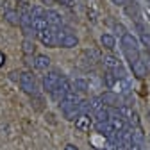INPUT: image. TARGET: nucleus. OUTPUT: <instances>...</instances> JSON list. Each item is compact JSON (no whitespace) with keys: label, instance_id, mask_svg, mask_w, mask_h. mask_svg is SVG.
Wrapping results in <instances>:
<instances>
[{"label":"nucleus","instance_id":"obj_1","mask_svg":"<svg viewBox=\"0 0 150 150\" xmlns=\"http://www.w3.org/2000/svg\"><path fill=\"white\" fill-rule=\"evenodd\" d=\"M122 48H123V54H125V57L127 61L132 64L136 63L141 55H139V47H138V40L132 36V34H123L122 36Z\"/></svg>","mask_w":150,"mask_h":150},{"label":"nucleus","instance_id":"obj_2","mask_svg":"<svg viewBox=\"0 0 150 150\" xmlns=\"http://www.w3.org/2000/svg\"><path fill=\"white\" fill-rule=\"evenodd\" d=\"M55 36H57L59 47H63V48H73V47L79 45V38L75 36L70 29H66V30H55Z\"/></svg>","mask_w":150,"mask_h":150},{"label":"nucleus","instance_id":"obj_3","mask_svg":"<svg viewBox=\"0 0 150 150\" xmlns=\"http://www.w3.org/2000/svg\"><path fill=\"white\" fill-rule=\"evenodd\" d=\"M38 38H40V41L45 45V47H50V48H55L59 43H57V36H55V30H52L50 27L47 30H41L38 32Z\"/></svg>","mask_w":150,"mask_h":150},{"label":"nucleus","instance_id":"obj_4","mask_svg":"<svg viewBox=\"0 0 150 150\" xmlns=\"http://www.w3.org/2000/svg\"><path fill=\"white\" fill-rule=\"evenodd\" d=\"M20 86H22V89H23L25 93L34 95V93H36V82H34L32 73H29V71L20 73Z\"/></svg>","mask_w":150,"mask_h":150},{"label":"nucleus","instance_id":"obj_5","mask_svg":"<svg viewBox=\"0 0 150 150\" xmlns=\"http://www.w3.org/2000/svg\"><path fill=\"white\" fill-rule=\"evenodd\" d=\"M61 79H63V77H61L57 71H48V73L45 75V79H43V86H45V89H47L48 93H52L55 88L59 86Z\"/></svg>","mask_w":150,"mask_h":150},{"label":"nucleus","instance_id":"obj_6","mask_svg":"<svg viewBox=\"0 0 150 150\" xmlns=\"http://www.w3.org/2000/svg\"><path fill=\"white\" fill-rule=\"evenodd\" d=\"M45 18H47V22H48L50 27L59 29L63 25V16L55 11V9H45Z\"/></svg>","mask_w":150,"mask_h":150},{"label":"nucleus","instance_id":"obj_7","mask_svg":"<svg viewBox=\"0 0 150 150\" xmlns=\"http://www.w3.org/2000/svg\"><path fill=\"white\" fill-rule=\"evenodd\" d=\"M130 68H132V75H134V77H138V79H145L146 75H148V70H146L145 61H143L141 57H139L136 63L130 64Z\"/></svg>","mask_w":150,"mask_h":150},{"label":"nucleus","instance_id":"obj_8","mask_svg":"<svg viewBox=\"0 0 150 150\" xmlns=\"http://www.w3.org/2000/svg\"><path fill=\"white\" fill-rule=\"evenodd\" d=\"M4 20L9 25L18 27V25H20V11H18V9H6L4 11Z\"/></svg>","mask_w":150,"mask_h":150},{"label":"nucleus","instance_id":"obj_9","mask_svg":"<svg viewBox=\"0 0 150 150\" xmlns=\"http://www.w3.org/2000/svg\"><path fill=\"white\" fill-rule=\"evenodd\" d=\"M102 61H104L105 68H107V70H111V71H115L116 68H120V66H122V63L118 61V57H115V55H111V54H109V55H104V59H102Z\"/></svg>","mask_w":150,"mask_h":150},{"label":"nucleus","instance_id":"obj_10","mask_svg":"<svg viewBox=\"0 0 150 150\" xmlns=\"http://www.w3.org/2000/svg\"><path fill=\"white\" fill-rule=\"evenodd\" d=\"M34 66L38 70H47L50 66V57L45 54H40V55H36V61H34Z\"/></svg>","mask_w":150,"mask_h":150},{"label":"nucleus","instance_id":"obj_11","mask_svg":"<svg viewBox=\"0 0 150 150\" xmlns=\"http://www.w3.org/2000/svg\"><path fill=\"white\" fill-rule=\"evenodd\" d=\"M89 125H91L89 115H81V116H77V120H75V127L81 129V130H88Z\"/></svg>","mask_w":150,"mask_h":150},{"label":"nucleus","instance_id":"obj_12","mask_svg":"<svg viewBox=\"0 0 150 150\" xmlns=\"http://www.w3.org/2000/svg\"><path fill=\"white\" fill-rule=\"evenodd\" d=\"M100 43H102L104 48L112 50V48H115V45H116V40H115V36H111V34H102L100 36Z\"/></svg>","mask_w":150,"mask_h":150},{"label":"nucleus","instance_id":"obj_13","mask_svg":"<svg viewBox=\"0 0 150 150\" xmlns=\"http://www.w3.org/2000/svg\"><path fill=\"white\" fill-rule=\"evenodd\" d=\"M100 97H102V102L105 105H116V102H118V95L115 91H105L104 95H100Z\"/></svg>","mask_w":150,"mask_h":150},{"label":"nucleus","instance_id":"obj_14","mask_svg":"<svg viewBox=\"0 0 150 150\" xmlns=\"http://www.w3.org/2000/svg\"><path fill=\"white\" fill-rule=\"evenodd\" d=\"M32 27H34L36 32H41V30H47L50 25L47 22V18L43 16V18H36V20H32Z\"/></svg>","mask_w":150,"mask_h":150},{"label":"nucleus","instance_id":"obj_15","mask_svg":"<svg viewBox=\"0 0 150 150\" xmlns=\"http://www.w3.org/2000/svg\"><path fill=\"white\" fill-rule=\"evenodd\" d=\"M116 75H115V71H111V70H107L105 73H104V82H105V86L109 88V89H112L115 88V84H116Z\"/></svg>","mask_w":150,"mask_h":150},{"label":"nucleus","instance_id":"obj_16","mask_svg":"<svg viewBox=\"0 0 150 150\" xmlns=\"http://www.w3.org/2000/svg\"><path fill=\"white\" fill-rule=\"evenodd\" d=\"M125 13L129 14V16H132L136 22H139V9H138V6L132 2V4H125Z\"/></svg>","mask_w":150,"mask_h":150},{"label":"nucleus","instance_id":"obj_17","mask_svg":"<svg viewBox=\"0 0 150 150\" xmlns=\"http://www.w3.org/2000/svg\"><path fill=\"white\" fill-rule=\"evenodd\" d=\"M130 136H132V143H138V145L143 143V130L139 127H132V129H130Z\"/></svg>","mask_w":150,"mask_h":150},{"label":"nucleus","instance_id":"obj_18","mask_svg":"<svg viewBox=\"0 0 150 150\" xmlns=\"http://www.w3.org/2000/svg\"><path fill=\"white\" fill-rule=\"evenodd\" d=\"M29 14H30L32 20H36V18H43V16H45V9H43L41 6H32V7L29 9Z\"/></svg>","mask_w":150,"mask_h":150},{"label":"nucleus","instance_id":"obj_19","mask_svg":"<svg viewBox=\"0 0 150 150\" xmlns=\"http://www.w3.org/2000/svg\"><path fill=\"white\" fill-rule=\"evenodd\" d=\"M23 54L25 55H32L34 54V50H36V47H34V41L32 40H29V38H25V40H23Z\"/></svg>","mask_w":150,"mask_h":150},{"label":"nucleus","instance_id":"obj_20","mask_svg":"<svg viewBox=\"0 0 150 150\" xmlns=\"http://www.w3.org/2000/svg\"><path fill=\"white\" fill-rule=\"evenodd\" d=\"M89 107L93 109V111H100L102 107H104V102H102V97H93L91 98V102H89Z\"/></svg>","mask_w":150,"mask_h":150},{"label":"nucleus","instance_id":"obj_21","mask_svg":"<svg viewBox=\"0 0 150 150\" xmlns=\"http://www.w3.org/2000/svg\"><path fill=\"white\" fill-rule=\"evenodd\" d=\"M73 89H75V91L84 93V91L88 89V82H86L84 79H75V82H73Z\"/></svg>","mask_w":150,"mask_h":150},{"label":"nucleus","instance_id":"obj_22","mask_svg":"<svg viewBox=\"0 0 150 150\" xmlns=\"http://www.w3.org/2000/svg\"><path fill=\"white\" fill-rule=\"evenodd\" d=\"M139 40H141L143 47H146V50H148L150 48V32H146V30L139 32Z\"/></svg>","mask_w":150,"mask_h":150},{"label":"nucleus","instance_id":"obj_23","mask_svg":"<svg viewBox=\"0 0 150 150\" xmlns=\"http://www.w3.org/2000/svg\"><path fill=\"white\" fill-rule=\"evenodd\" d=\"M111 2L115 4V6H125V4H127V0H111Z\"/></svg>","mask_w":150,"mask_h":150},{"label":"nucleus","instance_id":"obj_24","mask_svg":"<svg viewBox=\"0 0 150 150\" xmlns=\"http://www.w3.org/2000/svg\"><path fill=\"white\" fill-rule=\"evenodd\" d=\"M55 2H59V4H63V6H71L73 0H55Z\"/></svg>","mask_w":150,"mask_h":150},{"label":"nucleus","instance_id":"obj_25","mask_svg":"<svg viewBox=\"0 0 150 150\" xmlns=\"http://www.w3.org/2000/svg\"><path fill=\"white\" fill-rule=\"evenodd\" d=\"M145 66H146V70H148V73H150V55H146V59H145Z\"/></svg>","mask_w":150,"mask_h":150},{"label":"nucleus","instance_id":"obj_26","mask_svg":"<svg viewBox=\"0 0 150 150\" xmlns=\"http://www.w3.org/2000/svg\"><path fill=\"white\" fill-rule=\"evenodd\" d=\"M130 150H143V146H141V145H138V143H132Z\"/></svg>","mask_w":150,"mask_h":150},{"label":"nucleus","instance_id":"obj_27","mask_svg":"<svg viewBox=\"0 0 150 150\" xmlns=\"http://www.w3.org/2000/svg\"><path fill=\"white\" fill-rule=\"evenodd\" d=\"M64 150H77V146H75V145H66Z\"/></svg>","mask_w":150,"mask_h":150},{"label":"nucleus","instance_id":"obj_28","mask_svg":"<svg viewBox=\"0 0 150 150\" xmlns=\"http://www.w3.org/2000/svg\"><path fill=\"white\" fill-rule=\"evenodd\" d=\"M41 2H47V4H50V2H52V0H41Z\"/></svg>","mask_w":150,"mask_h":150},{"label":"nucleus","instance_id":"obj_29","mask_svg":"<svg viewBox=\"0 0 150 150\" xmlns=\"http://www.w3.org/2000/svg\"><path fill=\"white\" fill-rule=\"evenodd\" d=\"M148 118H150V109H148Z\"/></svg>","mask_w":150,"mask_h":150},{"label":"nucleus","instance_id":"obj_30","mask_svg":"<svg viewBox=\"0 0 150 150\" xmlns=\"http://www.w3.org/2000/svg\"><path fill=\"white\" fill-rule=\"evenodd\" d=\"M146 2H148V4H150V0H146Z\"/></svg>","mask_w":150,"mask_h":150}]
</instances>
